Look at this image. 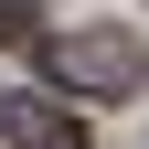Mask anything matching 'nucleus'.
I'll return each mask as SVG.
<instances>
[{"label":"nucleus","mask_w":149,"mask_h":149,"mask_svg":"<svg viewBox=\"0 0 149 149\" xmlns=\"http://www.w3.org/2000/svg\"><path fill=\"white\" fill-rule=\"evenodd\" d=\"M43 74H53V96H96V107H117V96H139L149 85V43L139 32H53L43 43Z\"/></svg>","instance_id":"f257e3e1"},{"label":"nucleus","mask_w":149,"mask_h":149,"mask_svg":"<svg viewBox=\"0 0 149 149\" xmlns=\"http://www.w3.org/2000/svg\"><path fill=\"white\" fill-rule=\"evenodd\" d=\"M0 139H11V149H85L53 96H0Z\"/></svg>","instance_id":"f03ea898"}]
</instances>
